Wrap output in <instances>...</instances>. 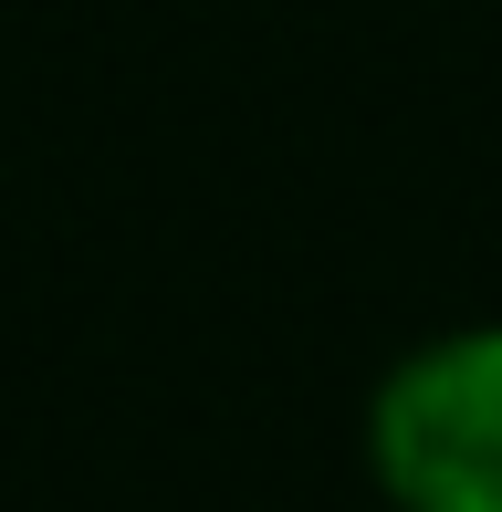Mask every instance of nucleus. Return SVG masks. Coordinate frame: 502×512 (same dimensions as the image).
Here are the masks:
<instances>
[{"instance_id":"f257e3e1","label":"nucleus","mask_w":502,"mask_h":512,"mask_svg":"<svg viewBox=\"0 0 502 512\" xmlns=\"http://www.w3.org/2000/svg\"><path fill=\"white\" fill-rule=\"evenodd\" d=\"M367 471L398 512H502V324H450L387 366Z\"/></svg>"}]
</instances>
